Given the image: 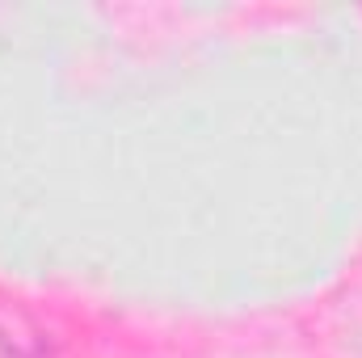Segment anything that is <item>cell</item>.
<instances>
[]
</instances>
